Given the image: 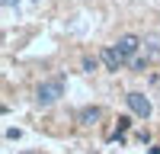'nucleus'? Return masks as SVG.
Returning a JSON list of instances; mask_svg holds the SVG:
<instances>
[{"instance_id":"f257e3e1","label":"nucleus","mask_w":160,"mask_h":154,"mask_svg":"<svg viewBox=\"0 0 160 154\" xmlns=\"http://www.w3.org/2000/svg\"><path fill=\"white\" fill-rule=\"evenodd\" d=\"M64 96V74L51 77V80H42L35 90V103L38 106H55V103Z\"/></svg>"},{"instance_id":"f03ea898","label":"nucleus","mask_w":160,"mask_h":154,"mask_svg":"<svg viewBox=\"0 0 160 154\" xmlns=\"http://www.w3.org/2000/svg\"><path fill=\"white\" fill-rule=\"evenodd\" d=\"M141 42H144L141 35H131V32H125V35H118L115 48L122 51V55L128 58V64H131V58H138V55H141Z\"/></svg>"},{"instance_id":"7ed1b4c3","label":"nucleus","mask_w":160,"mask_h":154,"mask_svg":"<svg viewBox=\"0 0 160 154\" xmlns=\"http://www.w3.org/2000/svg\"><path fill=\"white\" fill-rule=\"evenodd\" d=\"M99 58H102V64H106V71H122V68H128V58H125L115 45H106V48L99 51Z\"/></svg>"},{"instance_id":"20e7f679","label":"nucleus","mask_w":160,"mask_h":154,"mask_svg":"<svg viewBox=\"0 0 160 154\" xmlns=\"http://www.w3.org/2000/svg\"><path fill=\"white\" fill-rule=\"evenodd\" d=\"M125 103H128V109L135 112L138 119H148V116H151V109H154V106H151V100L144 96V93H138V90H131V93L125 96Z\"/></svg>"},{"instance_id":"39448f33","label":"nucleus","mask_w":160,"mask_h":154,"mask_svg":"<svg viewBox=\"0 0 160 154\" xmlns=\"http://www.w3.org/2000/svg\"><path fill=\"white\" fill-rule=\"evenodd\" d=\"M141 55L148 58L151 64L160 61V32H148V35H144V42H141Z\"/></svg>"},{"instance_id":"423d86ee","label":"nucleus","mask_w":160,"mask_h":154,"mask_svg":"<svg viewBox=\"0 0 160 154\" xmlns=\"http://www.w3.org/2000/svg\"><path fill=\"white\" fill-rule=\"evenodd\" d=\"M99 119H102V109L99 106H83V109L77 112V122L80 125H96Z\"/></svg>"},{"instance_id":"0eeeda50","label":"nucleus","mask_w":160,"mask_h":154,"mask_svg":"<svg viewBox=\"0 0 160 154\" xmlns=\"http://www.w3.org/2000/svg\"><path fill=\"white\" fill-rule=\"evenodd\" d=\"M128 68H131V71H138V74H144V71L151 68V61L144 58V55H138V58H131V64H128Z\"/></svg>"},{"instance_id":"6e6552de","label":"nucleus","mask_w":160,"mask_h":154,"mask_svg":"<svg viewBox=\"0 0 160 154\" xmlns=\"http://www.w3.org/2000/svg\"><path fill=\"white\" fill-rule=\"evenodd\" d=\"M128 125H131L128 116H118V125H115V135H112V138H122V135L128 132Z\"/></svg>"},{"instance_id":"1a4fd4ad","label":"nucleus","mask_w":160,"mask_h":154,"mask_svg":"<svg viewBox=\"0 0 160 154\" xmlns=\"http://www.w3.org/2000/svg\"><path fill=\"white\" fill-rule=\"evenodd\" d=\"M102 58H90V55H83V61H80V68H83L87 74H93V71H96V64H99Z\"/></svg>"},{"instance_id":"9d476101","label":"nucleus","mask_w":160,"mask_h":154,"mask_svg":"<svg viewBox=\"0 0 160 154\" xmlns=\"http://www.w3.org/2000/svg\"><path fill=\"white\" fill-rule=\"evenodd\" d=\"M7 138H10V141H19L22 132H19V128H7Z\"/></svg>"},{"instance_id":"9b49d317","label":"nucleus","mask_w":160,"mask_h":154,"mask_svg":"<svg viewBox=\"0 0 160 154\" xmlns=\"http://www.w3.org/2000/svg\"><path fill=\"white\" fill-rule=\"evenodd\" d=\"M0 3H3L7 10H13V7H19V0H0Z\"/></svg>"},{"instance_id":"f8f14e48","label":"nucleus","mask_w":160,"mask_h":154,"mask_svg":"<svg viewBox=\"0 0 160 154\" xmlns=\"http://www.w3.org/2000/svg\"><path fill=\"white\" fill-rule=\"evenodd\" d=\"M32 3H42V0H32Z\"/></svg>"}]
</instances>
